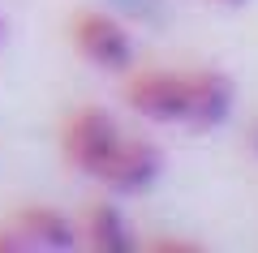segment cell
<instances>
[{
    "mask_svg": "<svg viewBox=\"0 0 258 253\" xmlns=\"http://www.w3.org/2000/svg\"><path fill=\"white\" fill-rule=\"evenodd\" d=\"M215 5H224V9H237V5H245V0H215Z\"/></svg>",
    "mask_w": 258,
    "mask_h": 253,
    "instance_id": "cell-11",
    "label": "cell"
},
{
    "mask_svg": "<svg viewBox=\"0 0 258 253\" xmlns=\"http://www.w3.org/2000/svg\"><path fill=\"white\" fill-rule=\"evenodd\" d=\"M232 103H237V86L224 69H211V64L181 69V125L220 129L232 116Z\"/></svg>",
    "mask_w": 258,
    "mask_h": 253,
    "instance_id": "cell-3",
    "label": "cell"
},
{
    "mask_svg": "<svg viewBox=\"0 0 258 253\" xmlns=\"http://www.w3.org/2000/svg\"><path fill=\"white\" fill-rule=\"evenodd\" d=\"M159 176H164V150L147 137L120 133V142L112 146L95 181L112 193H147L151 185H159Z\"/></svg>",
    "mask_w": 258,
    "mask_h": 253,
    "instance_id": "cell-5",
    "label": "cell"
},
{
    "mask_svg": "<svg viewBox=\"0 0 258 253\" xmlns=\"http://www.w3.org/2000/svg\"><path fill=\"white\" fill-rule=\"evenodd\" d=\"M249 146H254V154H258V125L249 129Z\"/></svg>",
    "mask_w": 258,
    "mask_h": 253,
    "instance_id": "cell-10",
    "label": "cell"
},
{
    "mask_svg": "<svg viewBox=\"0 0 258 253\" xmlns=\"http://www.w3.org/2000/svg\"><path fill=\"white\" fill-rule=\"evenodd\" d=\"M26 244H22V236L13 232V223H5L0 227V253H22Z\"/></svg>",
    "mask_w": 258,
    "mask_h": 253,
    "instance_id": "cell-9",
    "label": "cell"
},
{
    "mask_svg": "<svg viewBox=\"0 0 258 253\" xmlns=\"http://www.w3.org/2000/svg\"><path fill=\"white\" fill-rule=\"evenodd\" d=\"M13 232L22 236L26 249H52V253H69L78 249V223L69 210L52 206V202H30V206L13 210Z\"/></svg>",
    "mask_w": 258,
    "mask_h": 253,
    "instance_id": "cell-6",
    "label": "cell"
},
{
    "mask_svg": "<svg viewBox=\"0 0 258 253\" xmlns=\"http://www.w3.org/2000/svg\"><path fill=\"white\" fill-rule=\"evenodd\" d=\"M69 43L91 69H103V73L134 69V35L120 18H112L103 9H78L69 18Z\"/></svg>",
    "mask_w": 258,
    "mask_h": 253,
    "instance_id": "cell-2",
    "label": "cell"
},
{
    "mask_svg": "<svg viewBox=\"0 0 258 253\" xmlns=\"http://www.w3.org/2000/svg\"><path fill=\"white\" fill-rule=\"evenodd\" d=\"M147 253H198L203 244L198 240H185V236H155V240H138Z\"/></svg>",
    "mask_w": 258,
    "mask_h": 253,
    "instance_id": "cell-8",
    "label": "cell"
},
{
    "mask_svg": "<svg viewBox=\"0 0 258 253\" xmlns=\"http://www.w3.org/2000/svg\"><path fill=\"white\" fill-rule=\"evenodd\" d=\"M120 142V125L116 116H112L108 108H99V103H82V108H74L69 116H64L60 125V159L74 167V172L82 176H99L103 159L112 154V146Z\"/></svg>",
    "mask_w": 258,
    "mask_h": 253,
    "instance_id": "cell-1",
    "label": "cell"
},
{
    "mask_svg": "<svg viewBox=\"0 0 258 253\" xmlns=\"http://www.w3.org/2000/svg\"><path fill=\"white\" fill-rule=\"evenodd\" d=\"M120 99L151 125H181V69H125Z\"/></svg>",
    "mask_w": 258,
    "mask_h": 253,
    "instance_id": "cell-4",
    "label": "cell"
},
{
    "mask_svg": "<svg viewBox=\"0 0 258 253\" xmlns=\"http://www.w3.org/2000/svg\"><path fill=\"white\" fill-rule=\"evenodd\" d=\"M74 223H78V244H86V249H95V253H125V249L138 244L134 232H129L125 210H120L116 202H108V198L86 202Z\"/></svg>",
    "mask_w": 258,
    "mask_h": 253,
    "instance_id": "cell-7",
    "label": "cell"
},
{
    "mask_svg": "<svg viewBox=\"0 0 258 253\" xmlns=\"http://www.w3.org/2000/svg\"><path fill=\"white\" fill-rule=\"evenodd\" d=\"M5 35H9V26H5V18H0V47H5Z\"/></svg>",
    "mask_w": 258,
    "mask_h": 253,
    "instance_id": "cell-12",
    "label": "cell"
}]
</instances>
